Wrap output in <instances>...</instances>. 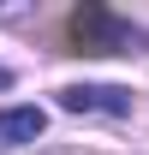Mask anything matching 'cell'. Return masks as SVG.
Here are the masks:
<instances>
[{
    "mask_svg": "<svg viewBox=\"0 0 149 155\" xmlns=\"http://www.w3.org/2000/svg\"><path fill=\"white\" fill-rule=\"evenodd\" d=\"M66 36H72L66 54H137V48H143V30H131L125 18H113V12H101V6L72 12Z\"/></svg>",
    "mask_w": 149,
    "mask_h": 155,
    "instance_id": "1",
    "label": "cell"
},
{
    "mask_svg": "<svg viewBox=\"0 0 149 155\" xmlns=\"http://www.w3.org/2000/svg\"><path fill=\"white\" fill-rule=\"evenodd\" d=\"M60 107H66V114L125 119V114H131V90H125V84H66V90H60Z\"/></svg>",
    "mask_w": 149,
    "mask_h": 155,
    "instance_id": "2",
    "label": "cell"
},
{
    "mask_svg": "<svg viewBox=\"0 0 149 155\" xmlns=\"http://www.w3.org/2000/svg\"><path fill=\"white\" fill-rule=\"evenodd\" d=\"M48 131L42 107H0V143H36Z\"/></svg>",
    "mask_w": 149,
    "mask_h": 155,
    "instance_id": "3",
    "label": "cell"
},
{
    "mask_svg": "<svg viewBox=\"0 0 149 155\" xmlns=\"http://www.w3.org/2000/svg\"><path fill=\"white\" fill-rule=\"evenodd\" d=\"M0 90H12V66H0Z\"/></svg>",
    "mask_w": 149,
    "mask_h": 155,
    "instance_id": "4",
    "label": "cell"
}]
</instances>
